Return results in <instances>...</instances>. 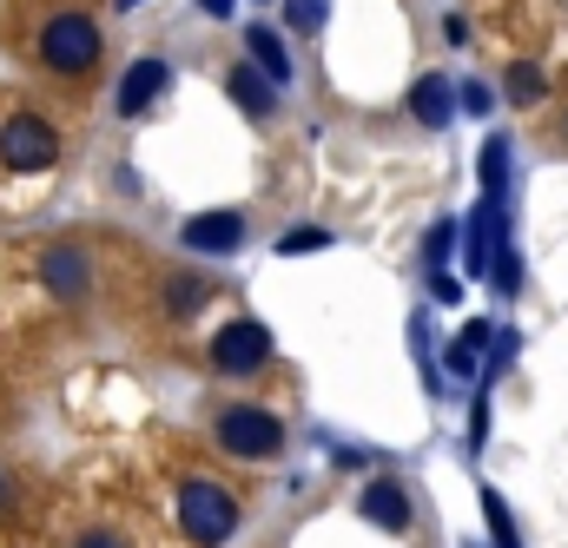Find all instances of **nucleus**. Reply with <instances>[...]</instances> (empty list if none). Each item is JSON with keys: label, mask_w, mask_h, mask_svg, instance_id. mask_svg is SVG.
Returning <instances> with one entry per match:
<instances>
[{"label": "nucleus", "mask_w": 568, "mask_h": 548, "mask_svg": "<svg viewBox=\"0 0 568 548\" xmlns=\"http://www.w3.org/2000/svg\"><path fill=\"white\" fill-rule=\"evenodd\" d=\"M7 503H13V483H7V476H0V509H7Z\"/></svg>", "instance_id": "obj_25"}, {"label": "nucleus", "mask_w": 568, "mask_h": 548, "mask_svg": "<svg viewBox=\"0 0 568 548\" xmlns=\"http://www.w3.org/2000/svg\"><path fill=\"white\" fill-rule=\"evenodd\" d=\"M120 7H140V0H120Z\"/></svg>", "instance_id": "obj_26"}, {"label": "nucleus", "mask_w": 568, "mask_h": 548, "mask_svg": "<svg viewBox=\"0 0 568 548\" xmlns=\"http://www.w3.org/2000/svg\"><path fill=\"white\" fill-rule=\"evenodd\" d=\"M212 436H219V449L239 456V463H272L284 449V423L272 410H258V404H225L219 423H212Z\"/></svg>", "instance_id": "obj_1"}, {"label": "nucleus", "mask_w": 568, "mask_h": 548, "mask_svg": "<svg viewBox=\"0 0 568 548\" xmlns=\"http://www.w3.org/2000/svg\"><path fill=\"white\" fill-rule=\"evenodd\" d=\"M73 548H126V542H120L113 529H87V536H80V542H73Z\"/></svg>", "instance_id": "obj_22"}, {"label": "nucleus", "mask_w": 568, "mask_h": 548, "mask_svg": "<svg viewBox=\"0 0 568 548\" xmlns=\"http://www.w3.org/2000/svg\"><path fill=\"white\" fill-rule=\"evenodd\" d=\"M324 13H331V0H284V27H291V33L324 27Z\"/></svg>", "instance_id": "obj_19"}, {"label": "nucleus", "mask_w": 568, "mask_h": 548, "mask_svg": "<svg viewBox=\"0 0 568 548\" xmlns=\"http://www.w3.org/2000/svg\"><path fill=\"white\" fill-rule=\"evenodd\" d=\"M503 87H509V100H516V106H536V100H549V73H542V67H523V60L509 67V80H503Z\"/></svg>", "instance_id": "obj_14"}, {"label": "nucleus", "mask_w": 568, "mask_h": 548, "mask_svg": "<svg viewBox=\"0 0 568 548\" xmlns=\"http://www.w3.org/2000/svg\"><path fill=\"white\" fill-rule=\"evenodd\" d=\"M212 364H219L225 377H252V371H265V364H272V331H265L258 317L225 324V331L212 337Z\"/></svg>", "instance_id": "obj_4"}, {"label": "nucleus", "mask_w": 568, "mask_h": 548, "mask_svg": "<svg viewBox=\"0 0 568 548\" xmlns=\"http://www.w3.org/2000/svg\"><path fill=\"white\" fill-rule=\"evenodd\" d=\"M40 277H47V291H53V297H67V304L93 291V265H87V252H80V245H53V252L40 258Z\"/></svg>", "instance_id": "obj_8"}, {"label": "nucleus", "mask_w": 568, "mask_h": 548, "mask_svg": "<svg viewBox=\"0 0 568 548\" xmlns=\"http://www.w3.org/2000/svg\"><path fill=\"white\" fill-rule=\"evenodd\" d=\"M483 516H489V536H496V548H523V542H516V522H509V503H503L496 489H483Z\"/></svg>", "instance_id": "obj_15"}, {"label": "nucleus", "mask_w": 568, "mask_h": 548, "mask_svg": "<svg viewBox=\"0 0 568 548\" xmlns=\"http://www.w3.org/2000/svg\"><path fill=\"white\" fill-rule=\"evenodd\" d=\"M456 106H469V120H483V113H489V93H483V87H476V80H469V87H463V93H456Z\"/></svg>", "instance_id": "obj_21"}, {"label": "nucleus", "mask_w": 568, "mask_h": 548, "mask_svg": "<svg viewBox=\"0 0 568 548\" xmlns=\"http://www.w3.org/2000/svg\"><path fill=\"white\" fill-rule=\"evenodd\" d=\"M324 245H331V232H324V225H291V232L278 239L284 258H304V252H324Z\"/></svg>", "instance_id": "obj_17"}, {"label": "nucleus", "mask_w": 568, "mask_h": 548, "mask_svg": "<svg viewBox=\"0 0 568 548\" xmlns=\"http://www.w3.org/2000/svg\"><path fill=\"white\" fill-rule=\"evenodd\" d=\"M192 7H205V13H219V20H225V13H232L239 0H192Z\"/></svg>", "instance_id": "obj_24"}, {"label": "nucleus", "mask_w": 568, "mask_h": 548, "mask_svg": "<svg viewBox=\"0 0 568 548\" xmlns=\"http://www.w3.org/2000/svg\"><path fill=\"white\" fill-rule=\"evenodd\" d=\"M429 265H436V272H443V265H449V252H456V225H449V219H443V225H429Z\"/></svg>", "instance_id": "obj_20"}, {"label": "nucleus", "mask_w": 568, "mask_h": 548, "mask_svg": "<svg viewBox=\"0 0 568 548\" xmlns=\"http://www.w3.org/2000/svg\"><path fill=\"white\" fill-rule=\"evenodd\" d=\"M0 159H7L13 172H47V165L60 159V133H53L47 120H33V113H13V120L0 126Z\"/></svg>", "instance_id": "obj_5"}, {"label": "nucleus", "mask_w": 568, "mask_h": 548, "mask_svg": "<svg viewBox=\"0 0 568 548\" xmlns=\"http://www.w3.org/2000/svg\"><path fill=\"white\" fill-rule=\"evenodd\" d=\"M503 185H509V145H503V139H489V145H483V192H496V199H503Z\"/></svg>", "instance_id": "obj_16"}, {"label": "nucleus", "mask_w": 568, "mask_h": 548, "mask_svg": "<svg viewBox=\"0 0 568 548\" xmlns=\"http://www.w3.org/2000/svg\"><path fill=\"white\" fill-rule=\"evenodd\" d=\"M199 297H212V291H205L199 277H172V284H165V311H172V317H185V311H199Z\"/></svg>", "instance_id": "obj_18"}, {"label": "nucleus", "mask_w": 568, "mask_h": 548, "mask_svg": "<svg viewBox=\"0 0 568 548\" xmlns=\"http://www.w3.org/2000/svg\"><path fill=\"white\" fill-rule=\"evenodd\" d=\"M489 324H469V331H456V344H449V377H476L483 371V351H489Z\"/></svg>", "instance_id": "obj_12"}, {"label": "nucleus", "mask_w": 568, "mask_h": 548, "mask_svg": "<svg viewBox=\"0 0 568 548\" xmlns=\"http://www.w3.org/2000/svg\"><path fill=\"white\" fill-rule=\"evenodd\" d=\"M410 113H417L424 126H449V120H456V87H449L443 73H424V80L410 87Z\"/></svg>", "instance_id": "obj_11"}, {"label": "nucleus", "mask_w": 568, "mask_h": 548, "mask_svg": "<svg viewBox=\"0 0 568 548\" xmlns=\"http://www.w3.org/2000/svg\"><path fill=\"white\" fill-rule=\"evenodd\" d=\"M100 47H106V33L87 20V13H53L47 27H40V60L53 67V73H93L100 67Z\"/></svg>", "instance_id": "obj_3"}, {"label": "nucleus", "mask_w": 568, "mask_h": 548, "mask_svg": "<svg viewBox=\"0 0 568 548\" xmlns=\"http://www.w3.org/2000/svg\"><path fill=\"white\" fill-rule=\"evenodd\" d=\"M245 47H252V67H258V73H272V80H291V53H284V40L278 33H272V27H252V33H245Z\"/></svg>", "instance_id": "obj_13"}, {"label": "nucleus", "mask_w": 568, "mask_h": 548, "mask_svg": "<svg viewBox=\"0 0 568 548\" xmlns=\"http://www.w3.org/2000/svg\"><path fill=\"white\" fill-rule=\"evenodd\" d=\"M165 87H172V67H165V60H133V67H126V80H120V93H113V106H120L126 120H140Z\"/></svg>", "instance_id": "obj_7"}, {"label": "nucleus", "mask_w": 568, "mask_h": 548, "mask_svg": "<svg viewBox=\"0 0 568 548\" xmlns=\"http://www.w3.org/2000/svg\"><path fill=\"white\" fill-rule=\"evenodd\" d=\"M179 529L199 548H219L239 529V496L219 489V483H205V476H192V483L179 489Z\"/></svg>", "instance_id": "obj_2"}, {"label": "nucleus", "mask_w": 568, "mask_h": 548, "mask_svg": "<svg viewBox=\"0 0 568 548\" xmlns=\"http://www.w3.org/2000/svg\"><path fill=\"white\" fill-rule=\"evenodd\" d=\"M357 509H364V522H377L384 536H404L410 529V496H404V483H371L364 496H357Z\"/></svg>", "instance_id": "obj_10"}, {"label": "nucleus", "mask_w": 568, "mask_h": 548, "mask_svg": "<svg viewBox=\"0 0 568 548\" xmlns=\"http://www.w3.org/2000/svg\"><path fill=\"white\" fill-rule=\"evenodd\" d=\"M225 87H232V100H239V113H245V120H272V113H278V80H272V73H258L252 60H245V67H232V73H225Z\"/></svg>", "instance_id": "obj_9"}, {"label": "nucleus", "mask_w": 568, "mask_h": 548, "mask_svg": "<svg viewBox=\"0 0 568 548\" xmlns=\"http://www.w3.org/2000/svg\"><path fill=\"white\" fill-rule=\"evenodd\" d=\"M179 245H192V252H205V258H232V252L245 245V219H239V212H199V219H185Z\"/></svg>", "instance_id": "obj_6"}, {"label": "nucleus", "mask_w": 568, "mask_h": 548, "mask_svg": "<svg viewBox=\"0 0 568 548\" xmlns=\"http://www.w3.org/2000/svg\"><path fill=\"white\" fill-rule=\"evenodd\" d=\"M456 297H463V284H456L449 272H436V304H456Z\"/></svg>", "instance_id": "obj_23"}]
</instances>
